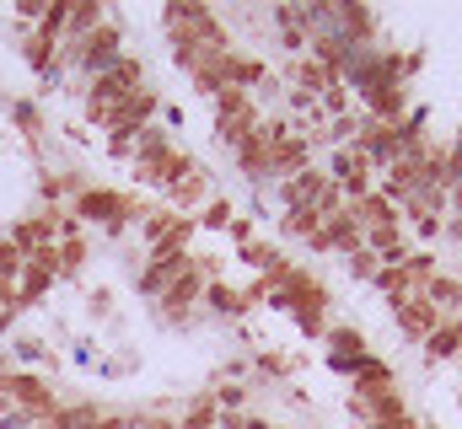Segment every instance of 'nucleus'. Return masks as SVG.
I'll list each match as a JSON object with an SVG mask.
<instances>
[{
	"label": "nucleus",
	"mask_w": 462,
	"mask_h": 429,
	"mask_svg": "<svg viewBox=\"0 0 462 429\" xmlns=\"http://www.w3.org/2000/svg\"><path fill=\"white\" fill-rule=\"evenodd\" d=\"M205 285H210V279H205L199 269H189L183 279H172V285L162 290V322H172V327H183V322L194 317V306L205 301Z\"/></svg>",
	"instance_id": "nucleus-1"
},
{
	"label": "nucleus",
	"mask_w": 462,
	"mask_h": 429,
	"mask_svg": "<svg viewBox=\"0 0 462 429\" xmlns=\"http://www.w3.org/2000/svg\"><path fill=\"white\" fill-rule=\"evenodd\" d=\"M189 269H194V258H189V252H151V258H145V269L134 274V290L162 301V290H167L172 279H183Z\"/></svg>",
	"instance_id": "nucleus-2"
},
{
	"label": "nucleus",
	"mask_w": 462,
	"mask_h": 429,
	"mask_svg": "<svg viewBox=\"0 0 462 429\" xmlns=\"http://www.w3.org/2000/svg\"><path fill=\"white\" fill-rule=\"evenodd\" d=\"M151 118H156V92L145 87V92L124 97L118 107H108L103 129H108V134H140V129H151Z\"/></svg>",
	"instance_id": "nucleus-3"
},
{
	"label": "nucleus",
	"mask_w": 462,
	"mask_h": 429,
	"mask_svg": "<svg viewBox=\"0 0 462 429\" xmlns=\"http://www.w3.org/2000/svg\"><path fill=\"white\" fill-rule=\"evenodd\" d=\"M16 54H22V65H27L32 76L54 81V65H60V43H54V38H43L38 27H27V32L16 38Z\"/></svg>",
	"instance_id": "nucleus-4"
},
{
	"label": "nucleus",
	"mask_w": 462,
	"mask_h": 429,
	"mask_svg": "<svg viewBox=\"0 0 462 429\" xmlns=\"http://www.w3.org/2000/svg\"><path fill=\"white\" fill-rule=\"evenodd\" d=\"M231 156H236V167H242L253 183L274 178V145H269V134H263V129H253V134H247V140H242Z\"/></svg>",
	"instance_id": "nucleus-5"
},
{
	"label": "nucleus",
	"mask_w": 462,
	"mask_h": 429,
	"mask_svg": "<svg viewBox=\"0 0 462 429\" xmlns=\"http://www.w3.org/2000/svg\"><path fill=\"white\" fill-rule=\"evenodd\" d=\"M393 317H398V327H403L409 338H420V343H425V338H430V333L447 322L436 306H430V301H425V296H409V301H398V306H393Z\"/></svg>",
	"instance_id": "nucleus-6"
},
{
	"label": "nucleus",
	"mask_w": 462,
	"mask_h": 429,
	"mask_svg": "<svg viewBox=\"0 0 462 429\" xmlns=\"http://www.w3.org/2000/svg\"><path fill=\"white\" fill-rule=\"evenodd\" d=\"M323 188H328V172H318V167H307V172H296V178H280V199H285V210H296V205H318Z\"/></svg>",
	"instance_id": "nucleus-7"
},
{
	"label": "nucleus",
	"mask_w": 462,
	"mask_h": 429,
	"mask_svg": "<svg viewBox=\"0 0 462 429\" xmlns=\"http://www.w3.org/2000/svg\"><path fill=\"white\" fill-rule=\"evenodd\" d=\"M54 285H60V279H54L49 269H38V263H27V269H22V279H16V306H22V312H32V306H43Z\"/></svg>",
	"instance_id": "nucleus-8"
},
{
	"label": "nucleus",
	"mask_w": 462,
	"mask_h": 429,
	"mask_svg": "<svg viewBox=\"0 0 462 429\" xmlns=\"http://www.w3.org/2000/svg\"><path fill=\"white\" fill-rule=\"evenodd\" d=\"M420 296L441 312V317H452V312H462V279H452V274H430L425 285H420Z\"/></svg>",
	"instance_id": "nucleus-9"
},
{
	"label": "nucleus",
	"mask_w": 462,
	"mask_h": 429,
	"mask_svg": "<svg viewBox=\"0 0 462 429\" xmlns=\"http://www.w3.org/2000/svg\"><path fill=\"white\" fill-rule=\"evenodd\" d=\"M178 220H183V214L172 210V205H156V210H145V214H140V242H145V247H162V242L178 231Z\"/></svg>",
	"instance_id": "nucleus-10"
},
{
	"label": "nucleus",
	"mask_w": 462,
	"mask_h": 429,
	"mask_svg": "<svg viewBox=\"0 0 462 429\" xmlns=\"http://www.w3.org/2000/svg\"><path fill=\"white\" fill-rule=\"evenodd\" d=\"M87 188H92V183H87L81 172H43V178H38V194H43V205H60L65 194L76 199V194H87Z\"/></svg>",
	"instance_id": "nucleus-11"
},
{
	"label": "nucleus",
	"mask_w": 462,
	"mask_h": 429,
	"mask_svg": "<svg viewBox=\"0 0 462 429\" xmlns=\"http://www.w3.org/2000/svg\"><path fill=\"white\" fill-rule=\"evenodd\" d=\"M371 285H376V290H382V296H387V301H393V306H398V301H409V290H414V285H420V279H414V274H409V269H403V263H382V269H376V279H371Z\"/></svg>",
	"instance_id": "nucleus-12"
},
{
	"label": "nucleus",
	"mask_w": 462,
	"mask_h": 429,
	"mask_svg": "<svg viewBox=\"0 0 462 429\" xmlns=\"http://www.w3.org/2000/svg\"><path fill=\"white\" fill-rule=\"evenodd\" d=\"M425 354L430 360H462V322L457 317H447L430 338H425Z\"/></svg>",
	"instance_id": "nucleus-13"
},
{
	"label": "nucleus",
	"mask_w": 462,
	"mask_h": 429,
	"mask_svg": "<svg viewBox=\"0 0 462 429\" xmlns=\"http://www.w3.org/2000/svg\"><path fill=\"white\" fill-rule=\"evenodd\" d=\"M205 306H210L216 317H236V312L247 306V296H242L236 285H226V279H210V285H205Z\"/></svg>",
	"instance_id": "nucleus-14"
},
{
	"label": "nucleus",
	"mask_w": 462,
	"mask_h": 429,
	"mask_svg": "<svg viewBox=\"0 0 462 429\" xmlns=\"http://www.w3.org/2000/svg\"><path fill=\"white\" fill-rule=\"evenodd\" d=\"M205 194H210V188H205V178H199V172H189L183 183H172V188H167V205L183 214V210H194V205H205Z\"/></svg>",
	"instance_id": "nucleus-15"
},
{
	"label": "nucleus",
	"mask_w": 462,
	"mask_h": 429,
	"mask_svg": "<svg viewBox=\"0 0 462 429\" xmlns=\"http://www.w3.org/2000/svg\"><path fill=\"white\" fill-rule=\"evenodd\" d=\"M87 258H92L87 236H65V242H60V279H76V274L87 269Z\"/></svg>",
	"instance_id": "nucleus-16"
},
{
	"label": "nucleus",
	"mask_w": 462,
	"mask_h": 429,
	"mask_svg": "<svg viewBox=\"0 0 462 429\" xmlns=\"http://www.w3.org/2000/svg\"><path fill=\"white\" fill-rule=\"evenodd\" d=\"M108 16H103V5L97 0H81V5H70V32L65 38H87L92 27H103Z\"/></svg>",
	"instance_id": "nucleus-17"
},
{
	"label": "nucleus",
	"mask_w": 462,
	"mask_h": 429,
	"mask_svg": "<svg viewBox=\"0 0 462 429\" xmlns=\"http://www.w3.org/2000/svg\"><path fill=\"white\" fill-rule=\"evenodd\" d=\"M22 269H27V252L0 231V279H11V285H16V279H22Z\"/></svg>",
	"instance_id": "nucleus-18"
},
{
	"label": "nucleus",
	"mask_w": 462,
	"mask_h": 429,
	"mask_svg": "<svg viewBox=\"0 0 462 429\" xmlns=\"http://www.w3.org/2000/svg\"><path fill=\"white\" fill-rule=\"evenodd\" d=\"M11 123H16V129H22L27 140H38V134L49 129V123H43V113H38L32 103H11Z\"/></svg>",
	"instance_id": "nucleus-19"
},
{
	"label": "nucleus",
	"mask_w": 462,
	"mask_h": 429,
	"mask_svg": "<svg viewBox=\"0 0 462 429\" xmlns=\"http://www.w3.org/2000/svg\"><path fill=\"white\" fill-rule=\"evenodd\" d=\"M231 199H210L205 205V214H199V225H216V231H231Z\"/></svg>",
	"instance_id": "nucleus-20"
},
{
	"label": "nucleus",
	"mask_w": 462,
	"mask_h": 429,
	"mask_svg": "<svg viewBox=\"0 0 462 429\" xmlns=\"http://www.w3.org/2000/svg\"><path fill=\"white\" fill-rule=\"evenodd\" d=\"M345 263H349V274H355V279H376V269H382V258H376V252H365V247H360V252H349Z\"/></svg>",
	"instance_id": "nucleus-21"
},
{
	"label": "nucleus",
	"mask_w": 462,
	"mask_h": 429,
	"mask_svg": "<svg viewBox=\"0 0 462 429\" xmlns=\"http://www.w3.org/2000/svg\"><path fill=\"white\" fill-rule=\"evenodd\" d=\"M87 312H92V317H108V312H114V290H108V285L87 290Z\"/></svg>",
	"instance_id": "nucleus-22"
},
{
	"label": "nucleus",
	"mask_w": 462,
	"mask_h": 429,
	"mask_svg": "<svg viewBox=\"0 0 462 429\" xmlns=\"http://www.w3.org/2000/svg\"><path fill=\"white\" fill-rule=\"evenodd\" d=\"M129 429H178V419H167V414H140V419H129Z\"/></svg>",
	"instance_id": "nucleus-23"
},
{
	"label": "nucleus",
	"mask_w": 462,
	"mask_h": 429,
	"mask_svg": "<svg viewBox=\"0 0 462 429\" xmlns=\"http://www.w3.org/2000/svg\"><path fill=\"white\" fill-rule=\"evenodd\" d=\"M11 360H43V338H16Z\"/></svg>",
	"instance_id": "nucleus-24"
},
{
	"label": "nucleus",
	"mask_w": 462,
	"mask_h": 429,
	"mask_svg": "<svg viewBox=\"0 0 462 429\" xmlns=\"http://www.w3.org/2000/svg\"><path fill=\"white\" fill-rule=\"evenodd\" d=\"M108 156H114V161L134 156V134H108Z\"/></svg>",
	"instance_id": "nucleus-25"
},
{
	"label": "nucleus",
	"mask_w": 462,
	"mask_h": 429,
	"mask_svg": "<svg viewBox=\"0 0 462 429\" xmlns=\"http://www.w3.org/2000/svg\"><path fill=\"white\" fill-rule=\"evenodd\" d=\"M345 107H349L345 87H328V92H323V113H345Z\"/></svg>",
	"instance_id": "nucleus-26"
},
{
	"label": "nucleus",
	"mask_w": 462,
	"mask_h": 429,
	"mask_svg": "<svg viewBox=\"0 0 462 429\" xmlns=\"http://www.w3.org/2000/svg\"><path fill=\"white\" fill-rule=\"evenodd\" d=\"M365 429H420V424L403 414V419H376V424H365Z\"/></svg>",
	"instance_id": "nucleus-27"
},
{
	"label": "nucleus",
	"mask_w": 462,
	"mask_h": 429,
	"mask_svg": "<svg viewBox=\"0 0 462 429\" xmlns=\"http://www.w3.org/2000/svg\"><path fill=\"white\" fill-rule=\"evenodd\" d=\"M447 210H457V220H462V183L452 188V194H447Z\"/></svg>",
	"instance_id": "nucleus-28"
}]
</instances>
